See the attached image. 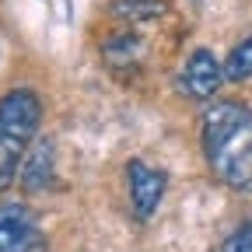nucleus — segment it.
I'll return each instance as SVG.
<instances>
[{
	"mask_svg": "<svg viewBox=\"0 0 252 252\" xmlns=\"http://www.w3.org/2000/svg\"><path fill=\"white\" fill-rule=\"evenodd\" d=\"M144 53V42L137 35H116L102 46V56L112 63V67H126V63H137V56Z\"/></svg>",
	"mask_w": 252,
	"mask_h": 252,
	"instance_id": "nucleus-8",
	"label": "nucleus"
},
{
	"mask_svg": "<svg viewBox=\"0 0 252 252\" xmlns=\"http://www.w3.org/2000/svg\"><path fill=\"white\" fill-rule=\"evenodd\" d=\"M21 161H25V147L7 140V137H0V193H7V189L14 186Z\"/></svg>",
	"mask_w": 252,
	"mask_h": 252,
	"instance_id": "nucleus-9",
	"label": "nucleus"
},
{
	"mask_svg": "<svg viewBox=\"0 0 252 252\" xmlns=\"http://www.w3.org/2000/svg\"><path fill=\"white\" fill-rule=\"evenodd\" d=\"M56 168H53V140H35L25 151L21 161V189L25 193H42L46 186H53Z\"/></svg>",
	"mask_w": 252,
	"mask_h": 252,
	"instance_id": "nucleus-6",
	"label": "nucleus"
},
{
	"mask_svg": "<svg viewBox=\"0 0 252 252\" xmlns=\"http://www.w3.org/2000/svg\"><path fill=\"white\" fill-rule=\"evenodd\" d=\"M224 77H228V81H249V77H252V35L242 39V42L228 53V60H224Z\"/></svg>",
	"mask_w": 252,
	"mask_h": 252,
	"instance_id": "nucleus-10",
	"label": "nucleus"
},
{
	"mask_svg": "<svg viewBox=\"0 0 252 252\" xmlns=\"http://www.w3.org/2000/svg\"><path fill=\"white\" fill-rule=\"evenodd\" d=\"M207 168L235 193H252V109L217 98L200 116Z\"/></svg>",
	"mask_w": 252,
	"mask_h": 252,
	"instance_id": "nucleus-1",
	"label": "nucleus"
},
{
	"mask_svg": "<svg viewBox=\"0 0 252 252\" xmlns=\"http://www.w3.org/2000/svg\"><path fill=\"white\" fill-rule=\"evenodd\" d=\"M39 123H42V98L32 88H11L7 94H0V137L28 151L32 140L39 137Z\"/></svg>",
	"mask_w": 252,
	"mask_h": 252,
	"instance_id": "nucleus-2",
	"label": "nucleus"
},
{
	"mask_svg": "<svg viewBox=\"0 0 252 252\" xmlns=\"http://www.w3.org/2000/svg\"><path fill=\"white\" fill-rule=\"evenodd\" d=\"M224 63H220L210 49H193L186 60V67L179 74V88L186 91V98L196 102H214V94L224 84Z\"/></svg>",
	"mask_w": 252,
	"mask_h": 252,
	"instance_id": "nucleus-4",
	"label": "nucleus"
},
{
	"mask_svg": "<svg viewBox=\"0 0 252 252\" xmlns=\"http://www.w3.org/2000/svg\"><path fill=\"white\" fill-rule=\"evenodd\" d=\"M165 186H168V175L161 168H151L147 161L133 158L126 161V189H130V203H133V214L140 220H147L165 200Z\"/></svg>",
	"mask_w": 252,
	"mask_h": 252,
	"instance_id": "nucleus-5",
	"label": "nucleus"
},
{
	"mask_svg": "<svg viewBox=\"0 0 252 252\" xmlns=\"http://www.w3.org/2000/svg\"><path fill=\"white\" fill-rule=\"evenodd\" d=\"M168 4L165 0H112V14L123 21H147V18H161Z\"/></svg>",
	"mask_w": 252,
	"mask_h": 252,
	"instance_id": "nucleus-7",
	"label": "nucleus"
},
{
	"mask_svg": "<svg viewBox=\"0 0 252 252\" xmlns=\"http://www.w3.org/2000/svg\"><path fill=\"white\" fill-rule=\"evenodd\" d=\"M42 249L46 242L35 210L18 200L0 203V252H42Z\"/></svg>",
	"mask_w": 252,
	"mask_h": 252,
	"instance_id": "nucleus-3",
	"label": "nucleus"
},
{
	"mask_svg": "<svg viewBox=\"0 0 252 252\" xmlns=\"http://www.w3.org/2000/svg\"><path fill=\"white\" fill-rule=\"evenodd\" d=\"M220 252H252V214L228 235V242H224Z\"/></svg>",
	"mask_w": 252,
	"mask_h": 252,
	"instance_id": "nucleus-11",
	"label": "nucleus"
}]
</instances>
